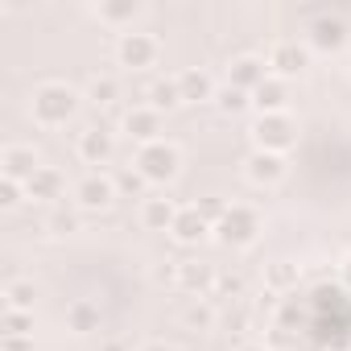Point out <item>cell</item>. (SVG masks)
<instances>
[{"mask_svg": "<svg viewBox=\"0 0 351 351\" xmlns=\"http://www.w3.org/2000/svg\"><path fill=\"white\" fill-rule=\"evenodd\" d=\"M240 351H261V347H252V343H248V347H240Z\"/></svg>", "mask_w": 351, "mask_h": 351, "instance_id": "cell-38", "label": "cell"}, {"mask_svg": "<svg viewBox=\"0 0 351 351\" xmlns=\"http://www.w3.org/2000/svg\"><path fill=\"white\" fill-rule=\"evenodd\" d=\"M104 25H112V29H120L124 34V25L132 29V21L141 17V5H136V0H116V5H99V9H91Z\"/></svg>", "mask_w": 351, "mask_h": 351, "instance_id": "cell-21", "label": "cell"}, {"mask_svg": "<svg viewBox=\"0 0 351 351\" xmlns=\"http://www.w3.org/2000/svg\"><path fill=\"white\" fill-rule=\"evenodd\" d=\"M285 104H289V83H285V79H277V75H269V79L252 91V108H256L261 116L285 112Z\"/></svg>", "mask_w": 351, "mask_h": 351, "instance_id": "cell-18", "label": "cell"}, {"mask_svg": "<svg viewBox=\"0 0 351 351\" xmlns=\"http://www.w3.org/2000/svg\"><path fill=\"white\" fill-rule=\"evenodd\" d=\"M120 132L128 141H136V149L141 145H153V141H161V112L149 108V104H136V108H128L120 116Z\"/></svg>", "mask_w": 351, "mask_h": 351, "instance_id": "cell-7", "label": "cell"}, {"mask_svg": "<svg viewBox=\"0 0 351 351\" xmlns=\"http://www.w3.org/2000/svg\"><path fill=\"white\" fill-rule=\"evenodd\" d=\"M87 99H95V104H116V99H120V79H116V75H91Z\"/></svg>", "mask_w": 351, "mask_h": 351, "instance_id": "cell-24", "label": "cell"}, {"mask_svg": "<svg viewBox=\"0 0 351 351\" xmlns=\"http://www.w3.org/2000/svg\"><path fill=\"white\" fill-rule=\"evenodd\" d=\"M38 169H42V157L34 145H5V153H0V178H13L25 186Z\"/></svg>", "mask_w": 351, "mask_h": 351, "instance_id": "cell-9", "label": "cell"}, {"mask_svg": "<svg viewBox=\"0 0 351 351\" xmlns=\"http://www.w3.org/2000/svg\"><path fill=\"white\" fill-rule=\"evenodd\" d=\"M298 277H302V269H298L293 261H269V265H265V285H269L273 293L298 289Z\"/></svg>", "mask_w": 351, "mask_h": 351, "instance_id": "cell-22", "label": "cell"}, {"mask_svg": "<svg viewBox=\"0 0 351 351\" xmlns=\"http://www.w3.org/2000/svg\"><path fill=\"white\" fill-rule=\"evenodd\" d=\"M75 149H79V157L87 165H108L112 153H116V136L104 132V128H87V132H79V145Z\"/></svg>", "mask_w": 351, "mask_h": 351, "instance_id": "cell-14", "label": "cell"}, {"mask_svg": "<svg viewBox=\"0 0 351 351\" xmlns=\"http://www.w3.org/2000/svg\"><path fill=\"white\" fill-rule=\"evenodd\" d=\"M99 322H104V314H99V306H95V302L79 298V302H71V306H66V330H75V335H95V330H99Z\"/></svg>", "mask_w": 351, "mask_h": 351, "instance_id": "cell-19", "label": "cell"}, {"mask_svg": "<svg viewBox=\"0 0 351 351\" xmlns=\"http://www.w3.org/2000/svg\"><path fill=\"white\" fill-rule=\"evenodd\" d=\"M34 298H38L34 281H9L5 285V310H34Z\"/></svg>", "mask_w": 351, "mask_h": 351, "instance_id": "cell-25", "label": "cell"}, {"mask_svg": "<svg viewBox=\"0 0 351 351\" xmlns=\"http://www.w3.org/2000/svg\"><path fill=\"white\" fill-rule=\"evenodd\" d=\"M215 289H219L223 298H240V293H244V277H240V273H223V277L215 281Z\"/></svg>", "mask_w": 351, "mask_h": 351, "instance_id": "cell-31", "label": "cell"}, {"mask_svg": "<svg viewBox=\"0 0 351 351\" xmlns=\"http://www.w3.org/2000/svg\"><path fill=\"white\" fill-rule=\"evenodd\" d=\"M79 112V91L71 83H42L29 95V116L38 128H62Z\"/></svg>", "mask_w": 351, "mask_h": 351, "instance_id": "cell-1", "label": "cell"}, {"mask_svg": "<svg viewBox=\"0 0 351 351\" xmlns=\"http://www.w3.org/2000/svg\"><path fill=\"white\" fill-rule=\"evenodd\" d=\"M46 228H50V232H58V236L79 232V215H75V211H66V207H54V211H50V219H46Z\"/></svg>", "mask_w": 351, "mask_h": 351, "instance_id": "cell-29", "label": "cell"}, {"mask_svg": "<svg viewBox=\"0 0 351 351\" xmlns=\"http://www.w3.org/2000/svg\"><path fill=\"white\" fill-rule=\"evenodd\" d=\"M261 232H265V219H261V211L248 207V203H232L228 215L215 223V240L228 244V248H252V244L261 240Z\"/></svg>", "mask_w": 351, "mask_h": 351, "instance_id": "cell-3", "label": "cell"}, {"mask_svg": "<svg viewBox=\"0 0 351 351\" xmlns=\"http://www.w3.org/2000/svg\"><path fill=\"white\" fill-rule=\"evenodd\" d=\"M343 42H347V29H343L339 17H314V25H310V46L314 50H339Z\"/></svg>", "mask_w": 351, "mask_h": 351, "instance_id": "cell-20", "label": "cell"}, {"mask_svg": "<svg viewBox=\"0 0 351 351\" xmlns=\"http://www.w3.org/2000/svg\"><path fill=\"white\" fill-rule=\"evenodd\" d=\"M116 195H145L149 191V182L141 178V169L136 165H124V169H116Z\"/></svg>", "mask_w": 351, "mask_h": 351, "instance_id": "cell-26", "label": "cell"}, {"mask_svg": "<svg viewBox=\"0 0 351 351\" xmlns=\"http://www.w3.org/2000/svg\"><path fill=\"white\" fill-rule=\"evenodd\" d=\"M195 207L207 215V223H211V228H215V223L228 215V203H219V199H203V203H195Z\"/></svg>", "mask_w": 351, "mask_h": 351, "instance_id": "cell-33", "label": "cell"}, {"mask_svg": "<svg viewBox=\"0 0 351 351\" xmlns=\"http://www.w3.org/2000/svg\"><path fill=\"white\" fill-rule=\"evenodd\" d=\"M104 351H124V343H108V347H104Z\"/></svg>", "mask_w": 351, "mask_h": 351, "instance_id": "cell-37", "label": "cell"}, {"mask_svg": "<svg viewBox=\"0 0 351 351\" xmlns=\"http://www.w3.org/2000/svg\"><path fill=\"white\" fill-rule=\"evenodd\" d=\"M289 173V165H285V157L281 153H265V149H252L248 157H244V178L252 182V186H261V191H269V186H277L281 178Z\"/></svg>", "mask_w": 351, "mask_h": 351, "instance_id": "cell-8", "label": "cell"}, {"mask_svg": "<svg viewBox=\"0 0 351 351\" xmlns=\"http://www.w3.org/2000/svg\"><path fill=\"white\" fill-rule=\"evenodd\" d=\"M21 195H25V186H21V182L0 178V207H17V203H21Z\"/></svg>", "mask_w": 351, "mask_h": 351, "instance_id": "cell-30", "label": "cell"}, {"mask_svg": "<svg viewBox=\"0 0 351 351\" xmlns=\"http://www.w3.org/2000/svg\"><path fill=\"white\" fill-rule=\"evenodd\" d=\"M5 335L29 339L34 335V310H5Z\"/></svg>", "mask_w": 351, "mask_h": 351, "instance_id": "cell-27", "label": "cell"}, {"mask_svg": "<svg viewBox=\"0 0 351 351\" xmlns=\"http://www.w3.org/2000/svg\"><path fill=\"white\" fill-rule=\"evenodd\" d=\"M112 199H116V182L108 173H87L75 186V203L83 211H104V207H112Z\"/></svg>", "mask_w": 351, "mask_h": 351, "instance_id": "cell-10", "label": "cell"}, {"mask_svg": "<svg viewBox=\"0 0 351 351\" xmlns=\"http://www.w3.org/2000/svg\"><path fill=\"white\" fill-rule=\"evenodd\" d=\"M215 281H219V273L211 265H199V261H186V265H178V273H173V285L195 293V298H207L215 289Z\"/></svg>", "mask_w": 351, "mask_h": 351, "instance_id": "cell-13", "label": "cell"}, {"mask_svg": "<svg viewBox=\"0 0 351 351\" xmlns=\"http://www.w3.org/2000/svg\"><path fill=\"white\" fill-rule=\"evenodd\" d=\"M265 79H269V62L256 58V54H240V58H232V66H228V87H236V91H248V95H252Z\"/></svg>", "mask_w": 351, "mask_h": 351, "instance_id": "cell-11", "label": "cell"}, {"mask_svg": "<svg viewBox=\"0 0 351 351\" xmlns=\"http://www.w3.org/2000/svg\"><path fill=\"white\" fill-rule=\"evenodd\" d=\"M186 322L203 330V326H211V322H215V310H211L207 302H199V306H191V310H186Z\"/></svg>", "mask_w": 351, "mask_h": 351, "instance_id": "cell-32", "label": "cell"}, {"mask_svg": "<svg viewBox=\"0 0 351 351\" xmlns=\"http://www.w3.org/2000/svg\"><path fill=\"white\" fill-rule=\"evenodd\" d=\"M141 351H178V347H173V343H145Z\"/></svg>", "mask_w": 351, "mask_h": 351, "instance_id": "cell-36", "label": "cell"}, {"mask_svg": "<svg viewBox=\"0 0 351 351\" xmlns=\"http://www.w3.org/2000/svg\"><path fill=\"white\" fill-rule=\"evenodd\" d=\"M211 232H215V228L207 223V215H203L199 207H182V211H178V219H173V228H169V236L178 240V244H186V248L203 244Z\"/></svg>", "mask_w": 351, "mask_h": 351, "instance_id": "cell-12", "label": "cell"}, {"mask_svg": "<svg viewBox=\"0 0 351 351\" xmlns=\"http://www.w3.org/2000/svg\"><path fill=\"white\" fill-rule=\"evenodd\" d=\"M132 165L141 169V178H145L149 186H165V182L178 178V169H182V149L161 136V141H153V145H141L136 157H132Z\"/></svg>", "mask_w": 351, "mask_h": 351, "instance_id": "cell-2", "label": "cell"}, {"mask_svg": "<svg viewBox=\"0 0 351 351\" xmlns=\"http://www.w3.org/2000/svg\"><path fill=\"white\" fill-rule=\"evenodd\" d=\"M215 104H219V112H232V116H236V112H244V108L252 104V95H248V91H236V87H223V91L215 95Z\"/></svg>", "mask_w": 351, "mask_h": 351, "instance_id": "cell-28", "label": "cell"}, {"mask_svg": "<svg viewBox=\"0 0 351 351\" xmlns=\"http://www.w3.org/2000/svg\"><path fill=\"white\" fill-rule=\"evenodd\" d=\"M269 75H277V79H293V75H302L306 66H310V46L306 42H298V38H281V42H273L269 46Z\"/></svg>", "mask_w": 351, "mask_h": 351, "instance_id": "cell-6", "label": "cell"}, {"mask_svg": "<svg viewBox=\"0 0 351 351\" xmlns=\"http://www.w3.org/2000/svg\"><path fill=\"white\" fill-rule=\"evenodd\" d=\"M173 79H178L182 104H203V99H215V95H219V91H215V83H211V75H207V71H199V66H186V71L173 75Z\"/></svg>", "mask_w": 351, "mask_h": 351, "instance_id": "cell-17", "label": "cell"}, {"mask_svg": "<svg viewBox=\"0 0 351 351\" xmlns=\"http://www.w3.org/2000/svg\"><path fill=\"white\" fill-rule=\"evenodd\" d=\"M62 186H66L62 173L54 165H42L34 178L25 182V199H34V203H58L62 199Z\"/></svg>", "mask_w": 351, "mask_h": 351, "instance_id": "cell-16", "label": "cell"}, {"mask_svg": "<svg viewBox=\"0 0 351 351\" xmlns=\"http://www.w3.org/2000/svg\"><path fill=\"white\" fill-rule=\"evenodd\" d=\"M339 277H343V285L351 289V252H347V256L339 261Z\"/></svg>", "mask_w": 351, "mask_h": 351, "instance_id": "cell-35", "label": "cell"}, {"mask_svg": "<svg viewBox=\"0 0 351 351\" xmlns=\"http://www.w3.org/2000/svg\"><path fill=\"white\" fill-rule=\"evenodd\" d=\"M178 203L173 199H165V195H149L145 203H141V223L149 228V232H169L173 228V219H178Z\"/></svg>", "mask_w": 351, "mask_h": 351, "instance_id": "cell-15", "label": "cell"}, {"mask_svg": "<svg viewBox=\"0 0 351 351\" xmlns=\"http://www.w3.org/2000/svg\"><path fill=\"white\" fill-rule=\"evenodd\" d=\"M0 351H34V339H13V335H0Z\"/></svg>", "mask_w": 351, "mask_h": 351, "instance_id": "cell-34", "label": "cell"}, {"mask_svg": "<svg viewBox=\"0 0 351 351\" xmlns=\"http://www.w3.org/2000/svg\"><path fill=\"white\" fill-rule=\"evenodd\" d=\"M182 104V91H178V79H157L149 87V108L157 112H169V108H178Z\"/></svg>", "mask_w": 351, "mask_h": 351, "instance_id": "cell-23", "label": "cell"}, {"mask_svg": "<svg viewBox=\"0 0 351 351\" xmlns=\"http://www.w3.org/2000/svg\"><path fill=\"white\" fill-rule=\"evenodd\" d=\"M161 58V42L153 34H141V29H124L120 42H116V62L128 66V71H145Z\"/></svg>", "mask_w": 351, "mask_h": 351, "instance_id": "cell-5", "label": "cell"}, {"mask_svg": "<svg viewBox=\"0 0 351 351\" xmlns=\"http://www.w3.org/2000/svg\"><path fill=\"white\" fill-rule=\"evenodd\" d=\"M252 141H256V149H265V153H281V157H285V149L298 141V124H293L289 112L261 116V120L252 124Z\"/></svg>", "mask_w": 351, "mask_h": 351, "instance_id": "cell-4", "label": "cell"}]
</instances>
